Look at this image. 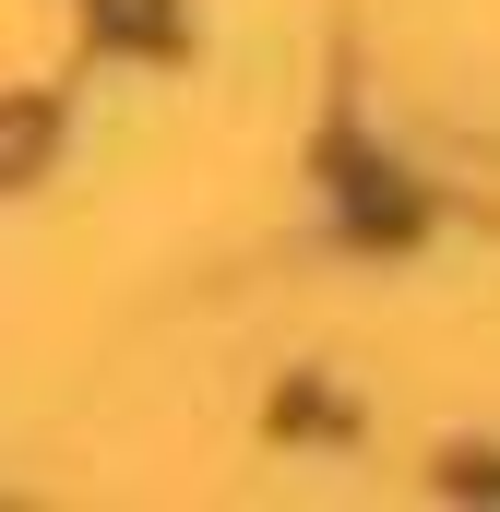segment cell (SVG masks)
I'll return each mask as SVG.
<instances>
[{"label": "cell", "mask_w": 500, "mask_h": 512, "mask_svg": "<svg viewBox=\"0 0 500 512\" xmlns=\"http://www.w3.org/2000/svg\"><path fill=\"white\" fill-rule=\"evenodd\" d=\"M36 155H48V108H12V120H0V179H24Z\"/></svg>", "instance_id": "obj_1"}, {"label": "cell", "mask_w": 500, "mask_h": 512, "mask_svg": "<svg viewBox=\"0 0 500 512\" xmlns=\"http://www.w3.org/2000/svg\"><path fill=\"white\" fill-rule=\"evenodd\" d=\"M108 24L120 36H167V0H108Z\"/></svg>", "instance_id": "obj_2"}]
</instances>
